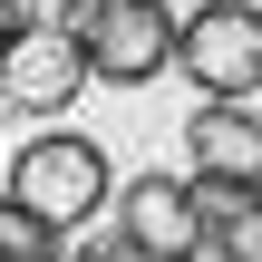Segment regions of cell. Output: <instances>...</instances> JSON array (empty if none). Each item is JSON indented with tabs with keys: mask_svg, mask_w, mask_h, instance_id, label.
Returning a JSON list of instances; mask_svg holds the SVG:
<instances>
[{
	"mask_svg": "<svg viewBox=\"0 0 262 262\" xmlns=\"http://www.w3.org/2000/svg\"><path fill=\"white\" fill-rule=\"evenodd\" d=\"M68 262H156V253H146L136 233H117V224H107V233H78V253H68Z\"/></svg>",
	"mask_w": 262,
	"mask_h": 262,
	"instance_id": "9c48e42d",
	"label": "cell"
},
{
	"mask_svg": "<svg viewBox=\"0 0 262 262\" xmlns=\"http://www.w3.org/2000/svg\"><path fill=\"white\" fill-rule=\"evenodd\" d=\"M97 10H107V0H58V29H68V39H88V29H97Z\"/></svg>",
	"mask_w": 262,
	"mask_h": 262,
	"instance_id": "30bf717a",
	"label": "cell"
},
{
	"mask_svg": "<svg viewBox=\"0 0 262 262\" xmlns=\"http://www.w3.org/2000/svg\"><path fill=\"white\" fill-rule=\"evenodd\" d=\"M233 262H262V214H253V233H243V243H233Z\"/></svg>",
	"mask_w": 262,
	"mask_h": 262,
	"instance_id": "7c38bea8",
	"label": "cell"
},
{
	"mask_svg": "<svg viewBox=\"0 0 262 262\" xmlns=\"http://www.w3.org/2000/svg\"><path fill=\"white\" fill-rule=\"evenodd\" d=\"M0 262H68V233L39 224L29 204H0Z\"/></svg>",
	"mask_w": 262,
	"mask_h": 262,
	"instance_id": "ba28073f",
	"label": "cell"
},
{
	"mask_svg": "<svg viewBox=\"0 0 262 262\" xmlns=\"http://www.w3.org/2000/svg\"><path fill=\"white\" fill-rule=\"evenodd\" d=\"M194 185V224H204V262H233V243L253 233L262 214V185H243V175H185Z\"/></svg>",
	"mask_w": 262,
	"mask_h": 262,
	"instance_id": "52a82bcc",
	"label": "cell"
},
{
	"mask_svg": "<svg viewBox=\"0 0 262 262\" xmlns=\"http://www.w3.org/2000/svg\"><path fill=\"white\" fill-rule=\"evenodd\" d=\"M10 204H29V214L58 224V233H88V224L117 204V165H107L97 136H29V146L10 156Z\"/></svg>",
	"mask_w": 262,
	"mask_h": 262,
	"instance_id": "6da1fadb",
	"label": "cell"
},
{
	"mask_svg": "<svg viewBox=\"0 0 262 262\" xmlns=\"http://www.w3.org/2000/svg\"><path fill=\"white\" fill-rule=\"evenodd\" d=\"M97 68H88V49L58 29V19H29L19 39H10V58H0V97L10 107H29V117H58V107H78V88H88Z\"/></svg>",
	"mask_w": 262,
	"mask_h": 262,
	"instance_id": "277c9868",
	"label": "cell"
},
{
	"mask_svg": "<svg viewBox=\"0 0 262 262\" xmlns=\"http://www.w3.org/2000/svg\"><path fill=\"white\" fill-rule=\"evenodd\" d=\"M175 68L204 97H262V10L253 0H204L175 29Z\"/></svg>",
	"mask_w": 262,
	"mask_h": 262,
	"instance_id": "7a4b0ae2",
	"label": "cell"
},
{
	"mask_svg": "<svg viewBox=\"0 0 262 262\" xmlns=\"http://www.w3.org/2000/svg\"><path fill=\"white\" fill-rule=\"evenodd\" d=\"M185 156H194V175H243V185H262V107L253 97H204L185 117Z\"/></svg>",
	"mask_w": 262,
	"mask_h": 262,
	"instance_id": "8992f818",
	"label": "cell"
},
{
	"mask_svg": "<svg viewBox=\"0 0 262 262\" xmlns=\"http://www.w3.org/2000/svg\"><path fill=\"white\" fill-rule=\"evenodd\" d=\"M175 29H185V19H175L165 0H107L78 49H88L97 88H146L156 68H175Z\"/></svg>",
	"mask_w": 262,
	"mask_h": 262,
	"instance_id": "3957f363",
	"label": "cell"
},
{
	"mask_svg": "<svg viewBox=\"0 0 262 262\" xmlns=\"http://www.w3.org/2000/svg\"><path fill=\"white\" fill-rule=\"evenodd\" d=\"M117 233H136L156 262H204V224H194V185L185 175H126L117 185Z\"/></svg>",
	"mask_w": 262,
	"mask_h": 262,
	"instance_id": "5b68a950",
	"label": "cell"
},
{
	"mask_svg": "<svg viewBox=\"0 0 262 262\" xmlns=\"http://www.w3.org/2000/svg\"><path fill=\"white\" fill-rule=\"evenodd\" d=\"M29 19H39V0H0V58H10V39H19Z\"/></svg>",
	"mask_w": 262,
	"mask_h": 262,
	"instance_id": "8fae6325",
	"label": "cell"
}]
</instances>
